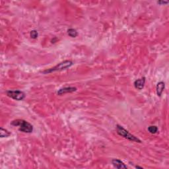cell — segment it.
Instances as JSON below:
<instances>
[{
  "label": "cell",
  "mask_w": 169,
  "mask_h": 169,
  "mask_svg": "<svg viewBox=\"0 0 169 169\" xmlns=\"http://www.w3.org/2000/svg\"><path fill=\"white\" fill-rule=\"evenodd\" d=\"M11 124L12 126L19 127V130L22 132L31 134L33 131V126H32L30 123H29L28 122L25 121V120H13V121L11 123Z\"/></svg>",
  "instance_id": "6da1fadb"
},
{
  "label": "cell",
  "mask_w": 169,
  "mask_h": 169,
  "mask_svg": "<svg viewBox=\"0 0 169 169\" xmlns=\"http://www.w3.org/2000/svg\"><path fill=\"white\" fill-rule=\"evenodd\" d=\"M116 132L117 134L120 135V136L124 137L128 140L131 141H134V142H137V143H141V141L139 138H137L136 136H134V135L130 134L128 131H127L125 128H124V127H122L120 125L116 126Z\"/></svg>",
  "instance_id": "7a4b0ae2"
},
{
  "label": "cell",
  "mask_w": 169,
  "mask_h": 169,
  "mask_svg": "<svg viewBox=\"0 0 169 169\" xmlns=\"http://www.w3.org/2000/svg\"><path fill=\"white\" fill-rule=\"evenodd\" d=\"M73 62H71L70 60H65L62 62H60L58 64H57L56 66L50 69H46L45 71H43L44 73H50L52 72H54V71H60L65 70V69H67L70 67L71 66L73 65Z\"/></svg>",
  "instance_id": "3957f363"
},
{
  "label": "cell",
  "mask_w": 169,
  "mask_h": 169,
  "mask_svg": "<svg viewBox=\"0 0 169 169\" xmlns=\"http://www.w3.org/2000/svg\"><path fill=\"white\" fill-rule=\"evenodd\" d=\"M6 94L10 98L18 101L23 100L25 98V92L19 90H9L6 92Z\"/></svg>",
  "instance_id": "277c9868"
},
{
  "label": "cell",
  "mask_w": 169,
  "mask_h": 169,
  "mask_svg": "<svg viewBox=\"0 0 169 169\" xmlns=\"http://www.w3.org/2000/svg\"><path fill=\"white\" fill-rule=\"evenodd\" d=\"M77 90V88L73 87V86H67V87H63L60 88L58 91L57 94L58 95H62L65 93H69V92H73Z\"/></svg>",
  "instance_id": "5b68a950"
},
{
  "label": "cell",
  "mask_w": 169,
  "mask_h": 169,
  "mask_svg": "<svg viewBox=\"0 0 169 169\" xmlns=\"http://www.w3.org/2000/svg\"><path fill=\"white\" fill-rule=\"evenodd\" d=\"M145 83V77H141V79H137L134 82V86L138 90H141L142 88L144 87Z\"/></svg>",
  "instance_id": "8992f818"
},
{
  "label": "cell",
  "mask_w": 169,
  "mask_h": 169,
  "mask_svg": "<svg viewBox=\"0 0 169 169\" xmlns=\"http://www.w3.org/2000/svg\"><path fill=\"white\" fill-rule=\"evenodd\" d=\"M112 163L113 166L116 168H128V166H127L126 164L122 161V160H120L119 159H116V158H114V159L112 160Z\"/></svg>",
  "instance_id": "52a82bcc"
},
{
  "label": "cell",
  "mask_w": 169,
  "mask_h": 169,
  "mask_svg": "<svg viewBox=\"0 0 169 169\" xmlns=\"http://www.w3.org/2000/svg\"><path fill=\"white\" fill-rule=\"evenodd\" d=\"M164 88H165V84H164V82H158L157 84V88H156V89H157V94L158 96H161Z\"/></svg>",
  "instance_id": "ba28073f"
},
{
  "label": "cell",
  "mask_w": 169,
  "mask_h": 169,
  "mask_svg": "<svg viewBox=\"0 0 169 169\" xmlns=\"http://www.w3.org/2000/svg\"><path fill=\"white\" fill-rule=\"evenodd\" d=\"M11 136V132L9 131L1 128V132H0V137H7Z\"/></svg>",
  "instance_id": "9c48e42d"
},
{
  "label": "cell",
  "mask_w": 169,
  "mask_h": 169,
  "mask_svg": "<svg viewBox=\"0 0 169 169\" xmlns=\"http://www.w3.org/2000/svg\"><path fill=\"white\" fill-rule=\"evenodd\" d=\"M67 34H68V35L69 36V37H72V38L77 37V35H78L77 31L74 29H69L68 30H67Z\"/></svg>",
  "instance_id": "30bf717a"
},
{
  "label": "cell",
  "mask_w": 169,
  "mask_h": 169,
  "mask_svg": "<svg viewBox=\"0 0 169 169\" xmlns=\"http://www.w3.org/2000/svg\"><path fill=\"white\" fill-rule=\"evenodd\" d=\"M148 131L152 134H155L158 132V128L156 126H150L148 127Z\"/></svg>",
  "instance_id": "8fae6325"
},
{
  "label": "cell",
  "mask_w": 169,
  "mask_h": 169,
  "mask_svg": "<svg viewBox=\"0 0 169 169\" xmlns=\"http://www.w3.org/2000/svg\"><path fill=\"white\" fill-rule=\"evenodd\" d=\"M30 36L32 39H36L38 37V36H39V34H38V32L36 30H33V31H31Z\"/></svg>",
  "instance_id": "7c38bea8"
},
{
  "label": "cell",
  "mask_w": 169,
  "mask_h": 169,
  "mask_svg": "<svg viewBox=\"0 0 169 169\" xmlns=\"http://www.w3.org/2000/svg\"><path fill=\"white\" fill-rule=\"evenodd\" d=\"M157 3L160 4V5H162V4H167L168 3V1H157Z\"/></svg>",
  "instance_id": "4fadbf2b"
},
{
  "label": "cell",
  "mask_w": 169,
  "mask_h": 169,
  "mask_svg": "<svg viewBox=\"0 0 169 169\" xmlns=\"http://www.w3.org/2000/svg\"><path fill=\"white\" fill-rule=\"evenodd\" d=\"M136 168H143L142 167H141V166H136Z\"/></svg>",
  "instance_id": "5bb4252c"
}]
</instances>
